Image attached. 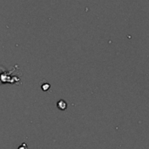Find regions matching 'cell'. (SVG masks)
Returning <instances> with one entry per match:
<instances>
[{
    "mask_svg": "<svg viewBox=\"0 0 149 149\" xmlns=\"http://www.w3.org/2000/svg\"><path fill=\"white\" fill-rule=\"evenodd\" d=\"M58 107L60 109V110H65V109H66V107H67V104H66V102L65 101V100H59L58 102Z\"/></svg>",
    "mask_w": 149,
    "mask_h": 149,
    "instance_id": "1",
    "label": "cell"
},
{
    "mask_svg": "<svg viewBox=\"0 0 149 149\" xmlns=\"http://www.w3.org/2000/svg\"><path fill=\"white\" fill-rule=\"evenodd\" d=\"M49 88H50V85H49V84H46L45 86L44 85V86H42V89H43L44 91H46V90H48Z\"/></svg>",
    "mask_w": 149,
    "mask_h": 149,
    "instance_id": "2",
    "label": "cell"
}]
</instances>
